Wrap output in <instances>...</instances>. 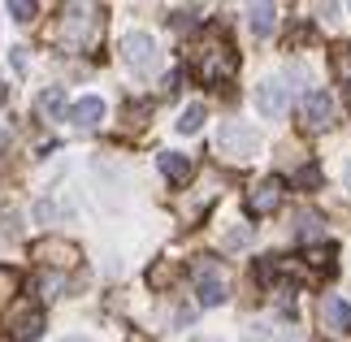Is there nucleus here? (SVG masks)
I'll use <instances>...</instances> for the list:
<instances>
[{
	"instance_id": "24",
	"label": "nucleus",
	"mask_w": 351,
	"mask_h": 342,
	"mask_svg": "<svg viewBox=\"0 0 351 342\" xmlns=\"http://www.w3.org/2000/svg\"><path fill=\"white\" fill-rule=\"evenodd\" d=\"M65 342H87V338H65Z\"/></svg>"
},
{
	"instance_id": "22",
	"label": "nucleus",
	"mask_w": 351,
	"mask_h": 342,
	"mask_svg": "<svg viewBox=\"0 0 351 342\" xmlns=\"http://www.w3.org/2000/svg\"><path fill=\"white\" fill-rule=\"evenodd\" d=\"M5 100H9V91H5V83H0V108H5Z\"/></svg>"
},
{
	"instance_id": "4",
	"label": "nucleus",
	"mask_w": 351,
	"mask_h": 342,
	"mask_svg": "<svg viewBox=\"0 0 351 342\" xmlns=\"http://www.w3.org/2000/svg\"><path fill=\"white\" fill-rule=\"evenodd\" d=\"M121 57H126V65L134 74H152L156 70V44H152V35H143V31H134L121 39Z\"/></svg>"
},
{
	"instance_id": "7",
	"label": "nucleus",
	"mask_w": 351,
	"mask_h": 342,
	"mask_svg": "<svg viewBox=\"0 0 351 342\" xmlns=\"http://www.w3.org/2000/svg\"><path fill=\"white\" fill-rule=\"evenodd\" d=\"M100 117H104V100L100 95H83L74 108H70V121L78 130H91V126H100Z\"/></svg>"
},
{
	"instance_id": "12",
	"label": "nucleus",
	"mask_w": 351,
	"mask_h": 342,
	"mask_svg": "<svg viewBox=\"0 0 351 342\" xmlns=\"http://www.w3.org/2000/svg\"><path fill=\"white\" fill-rule=\"evenodd\" d=\"M160 173L169 178V182H186V178H191V160H186L182 152H160Z\"/></svg>"
},
{
	"instance_id": "14",
	"label": "nucleus",
	"mask_w": 351,
	"mask_h": 342,
	"mask_svg": "<svg viewBox=\"0 0 351 342\" xmlns=\"http://www.w3.org/2000/svg\"><path fill=\"white\" fill-rule=\"evenodd\" d=\"M199 126H204V104H191V108H182V117H178V130H182V134H195Z\"/></svg>"
},
{
	"instance_id": "19",
	"label": "nucleus",
	"mask_w": 351,
	"mask_h": 342,
	"mask_svg": "<svg viewBox=\"0 0 351 342\" xmlns=\"http://www.w3.org/2000/svg\"><path fill=\"white\" fill-rule=\"evenodd\" d=\"M169 278H173V269H169V265H160V269H152V273H147V282H152V286H165Z\"/></svg>"
},
{
	"instance_id": "17",
	"label": "nucleus",
	"mask_w": 351,
	"mask_h": 342,
	"mask_svg": "<svg viewBox=\"0 0 351 342\" xmlns=\"http://www.w3.org/2000/svg\"><path fill=\"white\" fill-rule=\"evenodd\" d=\"M295 182H300V186H317L321 182V169L317 165H304L300 173H295Z\"/></svg>"
},
{
	"instance_id": "5",
	"label": "nucleus",
	"mask_w": 351,
	"mask_h": 342,
	"mask_svg": "<svg viewBox=\"0 0 351 342\" xmlns=\"http://www.w3.org/2000/svg\"><path fill=\"white\" fill-rule=\"evenodd\" d=\"M282 204V178H265V182H256L247 191V212L252 217H269Z\"/></svg>"
},
{
	"instance_id": "15",
	"label": "nucleus",
	"mask_w": 351,
	"mask_h": 342,
	"mask_svg": "<svg viewBox=\"0 0 351 342\" xmlns=\"http://www.w3.org/2000/svg\"><path fill=\"white\" fill-rule=\"evenodd\" d=\"M61 108H65V95H61L57 87H52V91H44V95H39V113H44V117H57V113H61Z\"/></svg>"
},
{
	"instance_id": "1",
	"label": "nucleus",
	"mask_w": 351,
	"mask_h": 342,
	"mask_svg": "<svg viewBox=\"0 0 351 342\" xmlns=\"http://www.w3.org/2000/svg\"><path fill=\"white\" fill-rule=\"evenodd\" d=\"M256 147H261V134L252 126H239V121H226L221 134H217V152L230 156V160H247L256 156Z\"/></svg>"
},
{
	"instance_id": "10",
	"label": "nucleus",
	"mask_w": 351,
	"mask_h": 342,
	"mask_svg": "<svg viewBox=\"0 0 351 342\" xmlns=\"http://www.w3.org/2000/svg\"><path fill=\"white\" fill-rule=\"evenodd\" d=\"M321 321H326L334 334H347V330H351V308L343 304L339 295H330L326 304H321Z\"/></svg>"
},
{
	"instance_id": "16",
	"label": "nucleus",
	"mask_w": 351,
	"mask_h": 342,
	"mask_svg": "<svg viewBox=\"0 0 351 342\" xmlns=\"http://www.w3.org/2000/svg\"><path fill=\"white\" fill-rule=\"evenodd\" d=\"M334 74H339L343 83H351V44L334 48Z\"/></svg>"
},
{
	"instance_id": "9",
	"label": "nucleus",
	"mask_w": 351,
	"mask_h": 342,
	"mask_svg": "<svg viewBox=\"0 0 351 342\" xmlns=\"http://www.w3.org/2000/svg\"><path fill=\"white\" fill-rule=\"evenodd\" d=\"M256 108H261L265 117H282V113H287V87H282V83H265L261 91H256Z\"/></svg>"
},
{
	"instance_id": "23",
	"label": "nucleus",
	"mask_w": 351,
	"mask_h": 342,
	"mask_svg": "<svg viewBox=\"0 0 351 342\" xmlns=\"http://www.w3.org/2000/svg\"><path fill=\"white\" fill-rule=\"evenodd\" d=\"M195 342H217V338H195Z\"/></svg>"
},
{
	"instance_id": "13",
	"label": "nucleus",
	"mask_w": 351,
	"mask_h": 342,
	"mask_svg": "<svg viewBox=\"0 0 351 342\" xmlns=\"http://www.w3.org/2000/svg\"><path fill=\"white\" fill-rule=\"evenodd\" d=\"M278 26V9L274 5H252V31L256 35H269Z\"/></svg>"
},
{
	"instance_id": "11",
	"label": "nucleus",
	"mask_w": 351,
	"mask_h": 342,
	"mask_svg": "<svg viewBox=\"0 0 351 342\" xmlns=\"http://www.w3.org/2000/svg\"><path fill=\"white\" fill-rule=\"evenodd\" d=\"M39 330H44V312H26V317H18L9 325V338L13 342H31V338H39Z\"/></svg>"
},
{
	"instance_id": "18",
	"label": "nucleus",
	"mask_w": 351,
	"mask_h": 342,
	"mask_svg": "<svg viewBox=\"0 0 351 342\" xmlns=\"http://www.w3.org/2000/svg\"><path fill=\"white\" fill-rule=\"evenodd\" d=\"M13 9V18H18V22H31L35 18V5H31V0H18V5H9Z\"/></svg>"
},
{
	"instance_id": "6",
	"label": "nucleus",
	"mask_w": 351,
	"mask_h": 342,
	"mask_svg": "<svg viewBox=\"0 0 351 342\" xmlns=\"http://www.w3.org/2000/svg\"><path fill=\"white\" fill-rule=\"evenodd\" d=\"M300 117H304V126H308V130L330 126V117H334V100H330L326 91H308V95H304V104H300Z\"/></svg>"
},
{
	"instance_id": "8",
	"label": "nucleus",
	"mask_w": 351,
	"mask_h": 342,
	"mask_svg": "<svg viewBox=\"0 0 351 342\" xmlns=\"http://www.w3.org/2000/svg\"><path fill=\"white\" fill-rule=\"evenodd\" d=\"M35 260H44V265H74L78 260V247L74 243H61V239H48V243H39L35 247Z\"/></svg>"
},
{
	"instance_id": "2",
	"label": "nucleus",
	"mask_w": 351,
	"mask_h": 342,
	"mask_svg": "<svg viewBox=\"0 0 351 342\" xmlns=\"http://www.w3.org/2000/svg\"><path fill=\"white\" fill-rule=\"evenodd\" d=\"M191 273H195L199 304H204V308H217V304H226V278H221V269L213 265L208 256H199L195 265H191Z\"/></svg>"
},
{
	"instance_id": "3",
	"label": "nucleus",
	"mask_w": 351,
	"mask_h": 342,
	"mask_svg": "<svg viewBox=\"0 0 351 342\" xmlns=\"http://www.w3.org/2000/svg\"><path fill=\"white\" fill-rule=\"evenodd\" d=\"M234 52L226 48V44H213V48H204L199 52V61H195V74L204 78V83H226V78L234 74Z\"/></svg>"
},
{
	"instance_id": "21",
	"label": "nucleus",
	"mask_w": 351,
	"mask_h": 342,
	"mask_svg": "<svg viewBox=\"0 0 351 342\" xmlns=\"http://www.w3.org/2000/svg\"><path fill=\"white\" fill-rule=\"evenodd\" d=\"M243 243H247V230H234V234L226 239V247H243Z\"/></svg>"
},
{
	"instance_id": "20",
	"label": "nucleus",
	"mask_w": 351,
	"mask_h": 342,
	"mask_svg": "<svg viewBox=\"0 0 351 342\" xmlns=\"http://www.w3.org/2000/svg\"><path fill=\"white\" fill-rule=\"evenodd\" d=\"M191 18H195V13H173V31H186V26H191Z\"/></svg>"
}]
</instances>
